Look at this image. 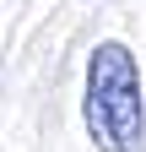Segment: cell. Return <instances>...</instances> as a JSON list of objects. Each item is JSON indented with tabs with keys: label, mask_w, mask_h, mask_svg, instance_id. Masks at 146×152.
I'll return each mask as SVG.
<instances>
[{
	"label": "cell",
	"mask_w": 146,
	"mask_h": 152,
	"mask_svg": "<svg viewBox=\"0 0 146 152\" xmlns=\"http://www.w3.org/2000/svg\"><path fill=\"white\" fill-rule=\"evenodd\" d=\"M81 120L98 152H141L146 147V98H141V65L130 44L103 38L87 54V92Z\"/></svg>",
	"instance_id": "obj_1"
}]
</instances>
